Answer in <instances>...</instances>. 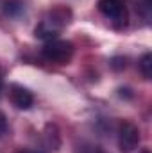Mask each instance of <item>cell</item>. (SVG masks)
Segmentation results:
<instances>
[{
    "label": "cell",
    "instance_id": "30bf717a",
    "mask_svg": "<svg viewBox=\"0 0 152 153\" xmlns=\"http://www.w3.org/2000/svg\"><path fill=\"white\" fill-rule=\"evenodd\" d=\"M0 87H2V80H0Z\"/></svg>",
    "mask_w": 152,
    "mask_h": 153
},
{
    "label": "cell",
    "instance_id": "3957f363",
    "mask_svg": "<svg viewBox=\"0 0 152 153\" xmlns=\"http://www.w3.org/2000/svg\"><path fill=\"white\" fill-rule=\"evenodd\" d=\"M140 143V130L132 123H122L118 130V146L123 153H131L136 150Z\"/></svg>",
    "mask_w": 152,
    "mask_h": 153
},
{
    "label": "cell",
    "instance_id": "7a4b0ae2",
    "mask_svg": "<svg viewBox=\"0 0 152 153\" xmlns=\"http://www.w3.org/2000/svg\"><path fill=\"white\" fill-rule=\"evenodd\" d=\"M99 11L118 25L127 23V9L122 0H99Z\"/></svg>",
    "mask_w": 152,
    "mask_h": 153
},
{
    "label": "cell",
    "instance_id": "ba28073f",
    "mask_svg": "<svg viewBox=\"0 0 152 153\" xmlns=\"http://www.w3.org/2000/svg\"><path fill=\"white\" fill-rule=\"evenodd\" d=\"M84 153H102L100 150H90V152H84Z\"/></svg>",
    "mask_w": 152,
    "mask_h": 153
},
{
    "label": "cell",
    "instance_id": "8992f818",
    "mask_svg": "<svg viewBox=\"0 0 152 153\" xmlns=\"http://www.w3.org/2000/svg\"><path fill=\"white\" fill-rule=\"evenodd\" d=\"M140 70L145 78H150L152 76V55L150 53H145L141 59H140Z\"/></svg>",
    "mask_w": 152,
    "mask_h": 153
},
{
    "label": "cell",
    "instance_id": "6da1fadb",
    "mask_svg": "<svg viewBox=\"0 0 152 153\" xmlns=\"http://www.w3.org/2000/svg\"><path fill=\"white\" fill-rule=\"evenodd\" d=\"M41 53L48 62L68 64L74 57V45L70 41H65V39H52V41H47L43 45Z\"/></svg>",
    "mask_w": 152,
    "mask_h": 153
},
{
    "label": "cell",
    "instance_id": "277c9868",
    "mask_svg": "<svg viewBox=\"0 0 152 153\" xmlns=\"http://www.w3.org/2000/svg\"><path fill=\"white\" fill-rule=\"evenodd\" d=\"M11 102L14 107L18 109H31L32 103H34V96L29 89L22 87V85H13L11 87Z\"/></svg>",
    "mask_w": 152,
    "mask_h": 153
},
{
    "label": "cell",
    "instance_id": "9c48e42d",
    "mask_svg": "<svg viewBox=\"0 0 152 153\" xmlns=\"http://www.w3.org/2000/svg\"><path fill=\"white\" fill-rule=\"evenodd\" d=\"M22 153H39V152H22Z\"/></svg>",
    "mask_w": 152,
    "mask_h": 153
},
{
    "label": "cell",
    "instance_id": "52a82bcc",
    "mask_svg": "<svg viewBox=\"0 0 152 153\" xmlns=\"http://www.w3.org/2000/svg\"><path fill=\"white\" fill-rule=\"evenodd\" d=\"M5 132V119H4V116L0 114V134H4Z\"/></svg>",
    "mask_w": 152,
    "mask_h": 153
},
{
    "label": "cell",
    "instance_id": "5b68a950",
    "mask_svg": "<svg viewBox=\"0 0 152 153\" xmlns=\"http://www.w3.org/2000/svg\"><path fill=\"white\" fill-rule=\"evenodd\" d=\"M4 11L9 16H18L23 11V2L22 0H5L4 2Z\"/></svg>",
    "mask_w": 152,
    "mask_h": 153
}]
</instances>
